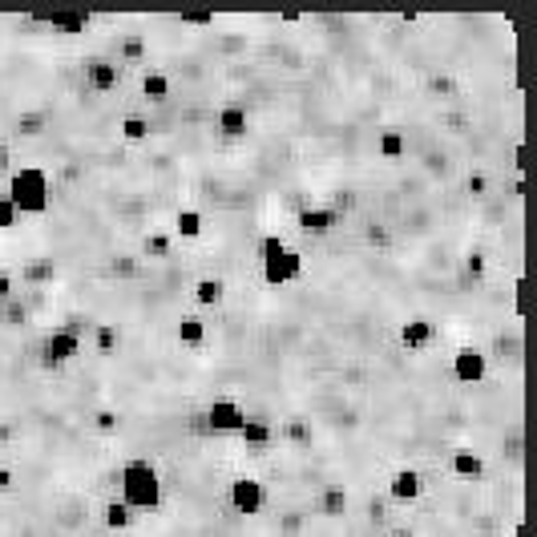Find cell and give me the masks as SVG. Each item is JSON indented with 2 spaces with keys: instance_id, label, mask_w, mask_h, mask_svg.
<instances>
[{
  "instance_id": "cell-28",
  "label": "cell",
  "mask_w": 537,
  "mask_h": 537,
  "mask_svg": "<svg viewBox=\"0 0 537 537\" xmlns=\"http://www.w3.org/2000/svg\"><path fill=\"white\" fill-rule=\"evenodd\" d=\"M380 537H412V529H392V533H380Z\"/></svg>"
},
{
  "instance_id": "cell-5",
  "label": "cell",
  "mask_w": 537,
  "mask_h": 537,
  "mask_svg": "<svg viewBox=\"0 0 537 537\" xmlns=\"http://www.w3.org/2000/svg\"><path fill=\"white\" fill-rule=\"evenodd\" d=\"M202 416H206V428L214 437H235L243 428V420H247V408L239 400H231V396H214V400H206Z\"/></svg>"
},
{
  "instance_id": "cell-9",
  "label": "cell",
  "mask_w": 537,
  "mask_h": 537,
  "mask_svg": "<svg viewBox=\"0 0 537 537\" xmlns=\"http://www.w3.org/2000/svg\"><path fill=\"white\" fill-rule=\"evenodd\" d=\"M170 89H174V81H170V73L150 57L146 61V69L138 73V93H142V105L146 110H158V105H166L170 101Z\"/></svg>"
},
{
  "instance_id": "cell-3",
  "label": "cell",
  "mask_w": 537,
  "mask_h": 537,
  "mask_svg": "<svg viewBox=\"0 0 537 537\" xmlns=\"http://www.w3.org/2000/svg\"><path fill=\"white\" fill-rule=\"evenodd\" d=\"M81 352H85V340L81 336H73V332H65V328H53V332H41V340H37V368L41 372H65L69 364H77L81 360Z\"/></svg>"
},
{
  "instance_id": "cell-11",
  "label": "cell",
  "mask_w": 537,
  "mask_h": 537,
  "mask_svg": "<svg viewBox=\"0 0 537 537\" xmlns=\"http://www.w3.org/2000/svg\"><path fill=\"white\" fill-rule=\"evenodd\" d=\"M275 441L287 449V453H311L315 449V424L303 420V416H283L275 424Z\"/></svg>"
},
{
  "instance_id": "cell-2",
  "label": "cell",
  "mask_w": 537,
  "mask_h": 537,
  "mask_svg": "<svg viewBox=\"0 0 537 537\" xmlns=\"http://www.w3.org/2000/svg\"><path fill=\"white\" fill-rule=\"evenodd\" d=\"M5 198L25 219H41V214H49V174L41 166H9Z\"/></svg>"
},
{
  "instance_id": "cell-13",
  "label": "cell",
  "mask_w": 537,
  "mask_h": 537,
  "mask_svg": "<svg viewBox=\"0 0 537 537\" xmlns=\"http://www.w3.org/2000/svg\"><path fill=\"white\" fill-rule=\"evenodd\" d=\"M449 473H453V481H461V485H481V481L489 477V461H485L477 449H453V453H449Z\"/></svg>"
},
{
  "instance_id": "cell-17",
  "label": "cell",
  "mask_w": 537,
  "mask_h": 537,
  "mask_svg": "<svg viewBox=\"0 0 537 537\" xmlns=\"http://www.w3.org/2000/svg\"><path fill=\"white\" fill-rule=\"evenodd\" d=\"M97 525H101L105 533H130V529L138 525V513H134L126 501L110 497V501H101V509H97Z\"/></svg>"
},
{
  "instance_id": "cell-6",
  "label": "cell",
  "mask_w": 537,
  "mask_h": 537,
  "mask_svg": "<svg viewBox=\"0 0 537 537\" xmlns=\"http://www.w3.org/2000/svg\"><path fill=\"white\" fill-rule=\"evenodd\" d=\"M227 505L239 517H263L267 513V485L259 477H235L227 485Z\"/></svg>"
},
{
  "instance_id": "cell-19",
  "label": "cell",
  "mask_w": 537,
  "mask_h": 537,
  "mask_svg": "<svg viewBox=\"0 0 537 537\" xmlns=\"http://www.w3.org/2000/svg\"><path fill=\"white\" fill-rule=\"evenodd\" d=\"M89 433L97 437V441H114L118 437V428H122V412L118 408H110V404H97V408H89Z\"/></svg>"
},
{
  "instance_id": "cell-21",
  "label": "cell",
  "mask_w": 537,
  "mask_h": 537,
  "mask_svg": "<svg viewBox=\"0 0 537 537\" xmlns=\"http://www.w3.org/2000/svg\"><path fill=\"white\" fill-rule=\"evenodd\" d=\"M118 348H122V332H118L114 324H93V332H89V340H85V352H89V356L110 360Z\"/></svg>"
},
{
  "instance_id": "cell-27",
  "label": "cell",
  "mask_w": 537,
  "mask_h": 537,
  "mask_svg": "<svg viewBox=\"0 0 537 537\" xmlns=\"http://www.w3.org/2000/svg\"><path fill=\"white\" fill-rule=\"evenodd\" d=\"M9 166H13V158H9V146L0 142V186H5V178H9Z\"/></svg>"
},
{
  "instance_id": "cell-24",
  "label": "cell",
  "mask_w": 537,
  "mask_h": 537,
  "mask_svg": "<svg viewBox=\"0 0 537 537\" xmlns=\"http://www.w3.org/2000/svg\"><path fill=\"white\" fill-rule=\"evenodd\" d=\"M287 247H291V243H287L279 231H267V235H259V243H255V259H259V263H271V259H279Z\"/></svg>"
},
{
  "instance_id": "cell-12",
  "label": "cell",
  "mask_w": 537,
  "mask_h": 537,
  "mask_svg": "<svg viewBox=\"0 0 537 537\" xmlns=\"http://www.w3.org/2000/svg\"><path fill=\"white\" fill-rule=\"evenodd\" d=\"M384 497L392 501V505H420L428 493H424V477L416 473V469H396L392 477H388V485H384Z\"/></svg>"
},
{
  "instance_id": "cell-20",
  "label": "cell",
  "mask_w": 537,
  "mask_h": 537,
  "mask_svg": "<svg viewBox=\"0 0 537 537\" xmlns=\"http://www.w3.org/2000/svg\"><path fill=\"white\" fill-rule=\"evenodd\" d=\"M134 251H138V259H146V263H166V259L174 255V235H170V231H146Z\"/></svg>"
},
{
  "instance_id": "cell-10",
  "label": "cell",
  "mask_w": 537,
  "mask_h": 537,
  "mask_svg": "<svg viewBox=\"0 0 537 537\" xmlns=\"http://www.w3.org/2000/svg\"><path fill=\"white\" fill-rule=\"evenodd\" d=\"M206 340H210V324H206V311H182L178 319H174V344L178 348H186V352H202L206 348Z\"/></svg>"
},
{
  "instance_id": "cell-8",
  "label": "cell",
  "mask_w": 537,
  "mask_h": 537,
  "mask_svg": "<svg viewBox=\"0 0 537 537\" xmlns=\"http://www.w3.org/2000/svg\"><path fill=\"white\" fill-rule=\"evenodd\" d=\"M303 271H307V263H303V255L295 251V247H287L279 259H271V263H259V279L267 283V287H295L299 279H303Z\"/></svg>"
},
{
  "instance_id": "cell-16",
  "label": "cell",
  "mask_w": 537,
  "mask_h": 537,
  "mask_svg": "<svg viewBox=\"0 0 537 537\" xmlns=\"http://www.w3.org/2000/svg\"><path fill=\"white\" fill-rule=\"evenodd\" d=\"M170 235L178 243H198L206 235V214L198 206H178L174 219H170Z\"/></svg>"
},
{
  "instance_id": "cell-14",
  "label": "cell",
  "mask_w": 537,
  "mask_h": 537,
  "mask_svg": "<svg viewBox=\"0 0 537 537\" xmlns=\"http://www.w3.org/2000/svg\"><path fill=\"white\" fill-rule=\"evenodd\" d=\"M227 299V279L223 275H198L190 283V303L194 311H219Z\"/></svg>"
},
{
  "instance_id": "cell-15",
  "label": "cell",
  "mask_w": 537,
  "mask_h": 537,
  "mask_svg": "<svg viewBox=\"0 0 537 537\" xmlns=\"http://www.w3.org/2000/svg\"><path fill=\"white\" fill-rule=\"evenodd\" d=\"M239 445H247L251 453H267V449H275L279 441H275V424L271 420H263V416H251L247 412V420H243V428H239Z\"/></svg>"
},
{
  "instance_id": "cell-23",
  "label": "cell",
  "mask_w": 537,
  "mask_h": 537,
  "mask_svg": "<svg viewBox=\"0 0 537 537\" xmlns=\"http://www.w3.org/2000/svg\"><path fill=\"white\" fill-rule=\"evenodd\" d=\"M0 328H9V332H33L29 328V307L17 295L0 303Z\"/></svg>"
},
{
  "instance_id": "cell-26",
  "label": "cell",
  "mask_w": 537,
  "mask_h": 537,
  "mask_svg": "<svg viewBox=\"0 0 537 537\" xmlns=\"http://www.w3.org/2000/svg\"><path fill=\"white\" fill-rule=\"evenodd\" d=\"M17 295V283H13V275L9 271H0V303H5V299H13Z\"/></svg>"
},
{
  "instance_id": "cell-25",
  "label": "cell",
  "mask_w": 537,
  "mask_h": 537,
  "mask_svg": "<svg viewBox=\"0 0 537 537\" xmlns=\"http://www.w3.org/2000/svg\"><path fill=\"white\" fill-rule=\"evenodd\" d=\"M13 489H17V473L9 465H0V497H9Z\"/></svg>"
},
{
  "instance_id": "cell-1",
  "label": "cell",
  "mask_w": 537,
  "mask_h": 537,
  "mask_svg": "<svg viewBox=\"0 0 537 537\" xmlns=\"http://www.w3.org/2000/svg\"><path fill=\"white\" fill-rule=\"evenodd\" d=\"M118 501H126L138 517H154L162 509V477L158 465L146 457H134L118 469Z\"/></svg>"
},
{
  "instance_id": "cell-22",
  "label": "cell",
  "mask_w": 537,
  "mask_h": 537,
  "mask_svg": "<svg viewBox=\"0 0 537 537\" xmlns=\"http://www.w3.org/2000/svg\"><path fill=\"white\" fill-rule=\"evenodd\" d=\"M150 134H154V126H150L146 110H134V114H126V118L118 122V138H122L126 146H142V142H150Z\"/></svg>"
},
{
  "instance_id": "cell-7",
  "label": "cell",
  "mask_w": 537,
  "mask_h": 537,
  "mask_svg": "<svg viewBox=\"0 0 537 537\" xmlns=\"http://www.w3.org/2000/svg\"><path fill=\"white\" fill-rule=\"evenodd\" d=\"M81 81H85V89H89L93 97H110V93H118V85H122V65H118L114 57H105V53H93V57L85 61V69H81Z\"/></svg>"
},
{
  "instance_id": "cell-18",
  "label": "cell",
  "mask_w": 537,
  "mask_h": 537,
  "mask_svg": "<svg viewBox=\"0 0 537 537\" xmlns=\"http://www.w3.org/2000/svg\"><path fill=\"white\" fill-rule=\"evenodd\" d=\"M352 513V497L344 485H328V489H319L315 497V517H324V521H340Z\"/></svg>"
},
{
  "instance_id": "cell-4",
  "label": "cell",
  "mask_w": 537,
  "mask_h": 537,
  "mask_svg": "<svg viewBox=\"0 0 537 537\" xmlns=\"http://www.w3.org/2000/svg\"><path fill=\"white\" fill-rule=\"evenodd\" d=\"M449 372H453V380H457L461 388H477V384H485V380H489V356H485V348H477V344H461V348L449 356Z\"/></svg>"
}]
</instances>
